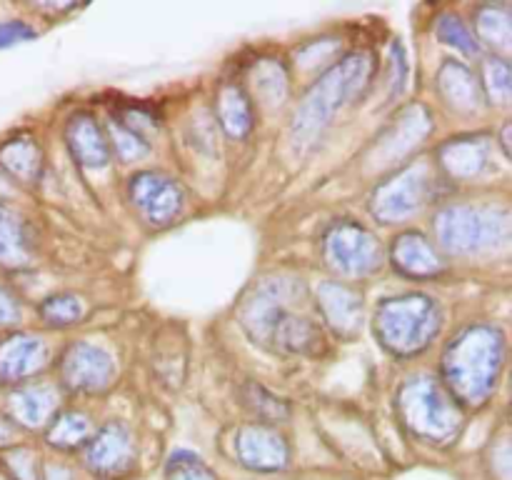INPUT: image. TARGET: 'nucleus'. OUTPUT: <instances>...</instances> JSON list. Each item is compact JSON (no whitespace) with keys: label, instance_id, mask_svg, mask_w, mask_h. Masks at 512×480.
<instances>
[{"label":"nucleus","instance_id":"obj_1","mask_svg":"<svg viewBox=\"0 0 512 480\" xmlns=\"http://www.w3.org/2000/svg\"><path fill=\"white\" fill-rule=\"evenodd\" d=\"M308 290L300 280H263L240 310L248 335L280 353L313 355L323 350L325 338L310 315L300 313Z\"/></svg>","mask_w":512,"mask_h":480},{"label":"nucleus","instance_id":"obj_2","mask_svg":"<svg viewBox=\"0 0 512 480\" xmlns=\"http://www.w3.org/2000/svg\"><path fill=\"white\" fill-rule=\"evenodd\" d=\"M505 363V338L495 325L460 330L443 353V385L458 405H483L498 385Z\"/></svg>","mask_w":512,"mask_h":480},{"label":"nucleus","instance_id":"obj_3","mask_svg":"<svg viewBox=\"0 0 512 480\" xmlns=\"http://www.w3.org/2000/svg\"><path fill=\"white\" fill-rule=\"evenodd\" d=\"M373 75L375 55L365 53V50H355V53L340 58L333 68L325 70L295 110L293 125H290L295 145H310L313 140H318V135L335 118V113L365 93Z\"/></svg>","mask_w":512,"mask_h":480},{"label":"nucleus","instance_id":"obj_4","mask_svg":"<svg viewBox=\"0 0 512 480\" xmlns=\"http://www.w3.org/2000/svg\"><path fill=\"white\" fill-rule=\"evenodd\" d=\"M400 423L410 435L433 445L455 443L463 430V408L445 390L440 380L430 375L408 378L398 390Z\"/></svg>","mask_w":512,"mask_h":480},{"label":"nucleus","instance_id":"obj_5","mask_svg":"<svg viewBox=\"0 0 512 480\" xmlns=\"http://www.w3.org/2000/svg\"><path fill=\"white\" fill-rule=\"evenodd\" d=\"M440 325L443 313L438 303L418 293L385 298L373 315V330L380 345L395 358L423 353L438 335Z\"/></svg>","mask_w":512,"mask_h":480},{"label":"nucleus","instance_id":"obj_6","mask_svg":"<svg viewBox=\"0 0 512 480\" xmlns=\"http://www.w3.org/2000/svg\"><path fill=\"white\" fill-rule=\"evenodd\" d=\"M435 238L448 255H478L510 243V213L495 205L455 203L435 215Z\"/></svg>","mask_w":512,"mask_h":480},{"label":"nucleus","instance_id":"obj_7","mask_svg":"<svg viewBox=\"0 0 512 480\" xmlns=\"http://www.w3.org/2000/svg\"><path fill=\"white\" fill-rule=\"evenodd\" d=\"M323 258L335 275L363 280L383 268V245L358 220H335L323 235Z\"/></svg>","mask_w":512,"mask_h":480},{"label":"nucleus","instance_id":"obj_8","mask_svg":"<svg viewBox=\"0 0 512 480\" xmlns=\"http://www.w3.org/2000/svg\"><path fill=\"white\" fill-rule=\"evenodd\" d=\"M435 183L438 180L430 175L428 165H410L375 188L370 210L380 223H405L433 198Z\"/></svg>","mask_w":512,"mask_h":480},{"label":"nucleus","instance_id":"obj_9","mask_svg":"<svg viewBox=\"0 0 512 480\" xmlns=\"http://www.w3.org/2000/svg\"><path fill=\"white\" fill-rule=\"evenodd\" d=\"M138 448L125 423H105L83 445V465L100 480H125L135 468Z\"/></svg>","mask_w":512,"mask_h":480},{"label":"nucleus","instance_id":"obj_10","mask_svg":"<svg viewBox=\"0 0 512 480\" xmlns=\"http://www.w3.org/2000/svg\"><path fill=\"white\" fill-rule=\"evenodd\" d=\"M235 458L250 473L275 475L283 473L293 463V453L285 440L273 425L248 423L235 433Z\"/></svg>","mask_w":512,"mask_h":480},{"label":"nucleus","instance_id":"obj_11","mask_svg":"<svg viewBox=\"0 0 512 480\" xmlns=\"http://www.w3.org/2000/svg\"><path fill=\"white\" fill-rule=\"evenodd\" d=\"M128 195L133 208L148 225L163 228L173 223L185 205L183 188L163 173H138L130 178Z\"/></svg>","mask_w":512,"mask_h":480},{"label":"nucleus","instance_id":"obj_12","mask_svg":"<svg viewBox=\"0 0 512 480\" xmlns=\"http://www.w3.org/2000/svg\"><path fill=\"white\" fill-rule=\"evenodd\" d=\"M115 363L100 345L78 340L60 358V380L75 393H100L113 383Z\"/></svg>","mask_w":512,"mask_h":480},{"label":"nucleus","instance_id":"obj_13","mask_svg":"<svg viewBox=\"0 0 512 480\" xmlns=\"http://www.w3.org/2000/svg\"><path fill=\"white\" fill-rule=\"evenodd\" d=\"M315 305L338 338H355L363 328L365 303L363 295L348 283L340 280H325L315 290Z\"/></svg>","mask_w":512,"mask_h":480},{"label":"nucleus","instance_id":"obj_14","mask_svg":"<svg viewBox=\"0 0 512 480\" xmlns=\"http://www.w3.org/2000/svg\"><path fill=\"white\" fill-rule=\"evenodd\" d=\"M45 365H48V345L40 335L10 333L0 338V383H28Z\"/></svg>","mask_w":512,"mask_h":480},{"label":"nucleus","instance_id":"obj_15","mask_svg":"<svg viewBox=\"0 0 512 480\" xmlns=\"http://www.w3.org/2000/svg\"><path fill=\"white\" fill-rule=\"evenodd\" d=\"M390 263L400 273L415 280L438 278L440 273H445L443 255L438 253V248L423 233H415V230L398 235L393 240V245H390Z\"/></svg>","mask_w":512,"mask_h":480},{"label":"nucleus","instance_id":"obj_16","mask_svg":"<svg viewBox=\"0 0 512 480\" xmlns=\"http://www.w3.org/2000/svg\"><path fill=\"white\" fill-rule=\"evenodd\" d=\"M58 410V390L48 383L28 380L10 390L8 413L13 425L23 428H43Z\"/></svg>","mask_w":512,"mask_h":480},{"label":"nucleus","instance_id":"obj_17","mask_svg":"<svg viewBox=\"0 0 512 480\" xmlns=\"http://www.w3.org/2000/svg\"><path fill=\"white\" fill-rule=\"evenodd\" d=\"M65 138H68V148L73 158L78 160L83 168L103 170L108 168L113 150H110L108 133L103 125L93 118L90 113H78L70 118L68 128H65Z\"/></svg>","mask_w":512,"mask_h":480},{"label":"nucleus","instance_id":"obj_18","mask_svg":"<svg viewBox=\"0 0 512 480\" xmlns=\"http://www.w3.org/2000/svg\"><path fill=\"white\" fill-rule=\"evenodd\" d=\"M488 155V140L483 135H468V138H450L438 150V163L448 178L473 180L488 168Z\"/></svg>","mask_w":512,"mask_h":480},{"label":"nucleus","instance_id":"obj_19","mask_svg":"<svg viewBox=\"0 0 512 480\" xmlns=\"http://www.w3.org/2000/svg\"><path fill=\"white\" fill-rule=\"evenodd\" d=\"M430 130H433V120H430L428 110L420 108V105L408 108L400 115L398 123L380 138V145L375 148V153L380 155V163L398 160L400 155L410 153L415 145L423 143Z\"/></svg>","mask_w":512,"mask_h":480},{"label":"nucleus","instance_id":"obj_20","mask_svg":"<svg viewBox=\"0 0 512 480\" xmlns=\"http://www.w3.org/2000/svg\"><path fill=\"white\" fill-rule=\"evenodd\" d=\"M438 90L445 103L465 115H475L483 108V88L475 75L458 60H445L438 73Z\"/></svg>","mask_w":512,"mask_h":480},{"label":"nucleus","instance_id":"obj_21","mask_svg":"<svg viewBox=\"0 0 512 480\" xmlns=\"http://www.w3.org/2000/svg\"><path fill=\"white\" fill-rule=\"evenodd\" d=\"M215 115H218V123L225 130V135L235 140L248 138L255 125L250 95L238 83H233V80L218 88V95H215Z\"/></svg>","mask_w":512,"mask_h":480},{"label":"nucleus","instance_id":"obj_22","mask_svg":"<svg viewBox=\"0 0 512 480\" xmlns=\"http://www.w3.org/2000/svg\"><path fill=\"white\" fill-rule=\"evenodd\" d=\"M33 255V238L28 225L15 210L0 203V265L5 268H23Z\"/></svg>","mask_w":512,"mask_h":480},{"label":"nucleus","instance_id":"obj_23","mask_svg":"<svg viewBox=\"0 0 512 480\" xmlns=\"http://www.w3.org/2000/svg\"><path fill=\"white\" fill-rule=\"evenodd\" d=\"M0 168L18 183H35L43 170V155L33 138H10L0 145Z\"/></svg>","mask_w":512,"mask_h":480},{"label":"nucleus","instance_id":"obj_24","mask_svg":"<svg viewBox=\"0 0 512 480\" xmlns=\"http://www.w3.org/2000/svg\"><path fill=\"white\" fill-rule=\"evenodd\" d=\"M90 435H93V423L80 410H60V413L53 415V420L48 423V430H45L48 445H53L55 450H63V453L83 450Z\"/></svg>","mask_w":512,"mask_h":480},{"label":"nucleus","instance_id":"obj_25","mask_svg":"<svg viewBox=\"0 0 512 480\" xmlns=\"http://www.w3.org/2000/svg\"><path fill=\"white\" fill-rule=\"evenodd\" d=\"M250 85L260 103L278 108L288 98V70L278 58H263L250 70Z\"/></svg>","mask_w":512,"mask_h":480},{"label":"nucleus","instance_id":"obj_26","mask_svg":"<svg viewBox=\"0 0 512 480\" xmlns=\"http://www.w3.org/2000/svg\"><path fill=\"white\" fill-rule=\"evenodd\" d=\"M475 30H478V38L485 40L488 45H493L495 50H510V8L508 5H480L475 10ZM475 38V40H478Z\"/></svg>","mask_w":512,"mask_h":480},{"label":"nucleus","instance_id":"obj_27","mask_svg":"<svg viewBox=\"0 0 512 480\" xmlns=\"http://www.w3.org/2000/svg\"><path fill=\"white\" fill-rule=\"evenodd\" d=\"M243 403L250 410V415H255V423H283L290 415V408L285 405V400H280L278 395H273L270 390H265L258 383H245L243 388Z\"/></svg>","mask_w":512,"mask_h":480},{"label":"nucleus","instance_id":"obj_28","mask_svg":"<svg viewBox=\"0 0 512 480\" xmlns=\"http://www.w3.org/2000/svg\"><path fill=\"white\" fill-rule=\"evenodd\" d=\"M38 313L53 328H68L85 318V303L73 293H55L40 303Z\"/></svg>","mask_w":512,"mask_h":480},{"label":"nucleus","instance_id":"obj_29","mask_svg":"<svg viewBox=\"0 0 512 480\" xmlns=\"http://www.w3.org/2000/svg\"><path fill=\"white\" fill-rule=\"evenodd\" d=\"M495 105H508L512 95V73L505 58H488L483 63V85Z\"/></svg>","mask_w":512,"mask_h":480},{"label":"nucleus","instance_id":"obj_30","mask_svg":"<svg viewBox=\"0 0 512 480\" xmlns=\"http://www.w3.org/2000/svg\"><path fill=\"white\" fill-rule=\"evenodd\" d=\"M108 133H110L108 135L110 150H115L123 160H140L150 153L148 140H145L140 133H135L133 128H128L123 120L115 118L113 123L108 125Z\"/></svg>","mask_w":512,"mask_h":480},{"label":"nucleus","instance_id":"obj_31","mask_svg":"<svg viewBox=\"0 0 512 480\" xmlns=\"http://www.w3.org/2000/svg\"><path fill=\"white\" fill-rule=\"evenodd\" d=\"M435 30H438V35L443 43L453 45V48H458L460 53L470 55V58L480 53V43L475 40L473 30H470L468 25H465V20H460L455 13L440 15Z\"/></svg>","mask_w":512,"mask_h":480},{"label":"nucleus","instance_id":"obj_32","mask_svg":"<svg viewBox=\"0 0 512 480\" xmlns=\"http://www.w3.org/2000/svg\"><path fill=\"white\" fill-rule=\"evenodd\" d=\"M165 480H218V475L205 465L200 455L190 453V450H178L170 455L168 465H165Z\"/></svg>","mask_w":512,"mask_h":480},{"label":"nucleus","instance_id":"obj_33","mask_svg":"<svg viewBox=\"0 0 512 480\" xmlns=\"http://www.w3.org/2000/svg\"><path fill=\"white\" fill-rule=\"evenodd\" d=\"M3 465L13 480H40V460L30 448H8L3 453Z\"/></svg>","mask_w":512,"mask_h":480},{"label":"nucleus","instance_id":"obj_34","mask_svg":"<svg viewBox=\"0 0 512 480\" xmlns=\"http://www.w3.org/2000/svg\"><path fill=\"white\" fill-rule=\"evenodd\" d=\"M338 43H330V40H313V43H305L298 50V65L300 68H315V65L325 63L330 58V53L335 50Z\"/></svg>","mask_w":512,"mask_h":480},{"label":"nucleus","instance_id":"obj_35","mask_svg":"<svg viewBox=\"0 0 512 480\" xmlns=\"http://www.w3.org/2000/svg\"><path fill=\"white\" fill-rule=\"evenodd\" d=\"M33 38L35 30L28 23H23V20H0V50Z\"/></svg>","mask_w":512,"mask_h":480},{"label":"nucleus","instance_id":"obj_36","mask_svg":"<svg viewBox=\"0 0 512 480\" xmlns=\"http://www.w3.org/2000/svg\"><path fill=\"white\" fill-rule=\"evenodd\" d=\"M20 315H23V310H20L18 298L5 285H0V328L18 323Z\"/></svg>","mask_w":512,"mask_h":480},{"label":"nucleus","instance_id":"obj_37","mask_svg":"<svg viewBox=\"0 0 512 480\" xmlns=\"http://www.w3.org/2000/svg\"><path fill=\"white\" fill-rule=\"evenodd\" d=\"M493 475L495 480H510V445L508 438H500V443L493 448Z\"/></svg>","mask_w":512,"mask_h":480},{"label":"nucleus","instance_id":"obj_38","mask_svg":"<svg viewBox=\"0 0 512 480\" xmlns=\"http://www.w3.org/2000/svg\"><path fill=\"white\" fill-rule=\"evenodd\" d=\"M40 480H75V473L68 465L48 463L40 468Z\"/></svg>","mask_w":512,"mask_h":480},{"label":"nucleus","instance_id":"obj_39","mask_svg":"<svg viewBox=\"0 0 512 480\" xmlns=\"http://www.w3.org/2000/svg\"><path fill=\"white\" fill-rule=\"evenodd\" d=\"M13 435H15L13 420L0 415V448H8V445L13 443Z\"/></svg>","mask_w":512,"mask_h":480},{"label":"nucleus","instance_id":"obj_40","mask_svg":"<svg viewBox=\"0 0 512 480\" xmlns=\"http://www.w3.org/2000/svg\"><path fill=\"white\" fill-rule=\"evenodd\" d=\"M508 133H510V123H505V125H503V138H500V143H503L505 155H510V140H508Z\"/></svg>","mask_w":512,"mask_h":480}]
</instances>
